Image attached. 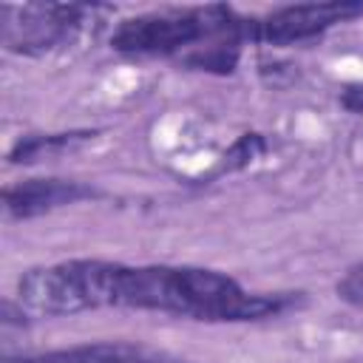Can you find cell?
Returning <instances> with one entry per match:
<instances>
[{
    "label": "cell",
    "instance_id": "3957f363",
    "mask_svg": "<svg viewBox=\"0 0 363 363\" xmlns=\"http://www.w3.org/2000/svg\"><path fill=\"white\" fill-rule=\"evenodd\" d=\"M102 6L88 3H26L3 6L0 43L9 54L45 57L77 40L88 20H94Z\"/></svg>",
    "mask_w": 363,
    "mask_h": 363
},
{
    "label": "cell",
    "instance_id": "277c9868",
    "mask_svg": "<svg viewBox=\"0 0 363 363\" xmlns=\"http://www.w3.org/2000/svg\"><path fill=\"white\" fill-rule=\"evenodd\" d=\"M357 17H363V3H349V0L281 6L264 17H252L250 40L275 48L301 45L323 37L337 23H352Z\"/></svg>",
    "mask_w": 363,
    "mask_h": 363
},
{
    "label": "cell",
    "instance_id": "5b68a950",
    "mask_svg": "<svg viewBox=\"0 0 363 363\" xmlns=\"http://www.w3.org/2000/svg\"><path fill=\"white\" fill-rule=\"evenodd\" d=\"M105 193L96 184L79 182V179H23L9 187H3V213L11 221H31L45 213H54L68 204L79 201H94L102 199Z\"/></svg>",
    "mask_w": 363,
    "mask_h": 363
},
{
    "label": "cell",
    "instance_id": "7a4b0ae2",
    "mask_svg": "<svg viewBox=\"0 0 363 363\" xmlns=\"http://www.w3.org/2000/svg\"><path fill=\"white\" fill-rule=\"evenodd\" d=\"M252 17L227 3L162 9L122 20L111 34V48L125 57H167L182 68L227 77L238 68L250 40Z\"/></svg>",
    "mask_w": 363,
    "mask_h": 363
},
{
    "label": "cell",
    "instance_id": "6da1fadb",
    "mask_svg": "<svg viewBox=\"0 0 363 363\" xmlns=\"http://www.w3.org/2000/svg\"><path fill=\"white\" fill-rule=\"evenodd\" d=\"M17 303L34 318H65L91 309H142L201 323L281 318L303 303L301 292H250L233 275L207 267L68 258L31 267L17 281Z\"/></svg>",
    "mask_w": 363,
    "mask_h": 363
},
{
    "label": "cell",
    "instance_id": "52a82bcc",
    "mask_svg": "<svg viewBox=\"0 0 363 363\" xmlns=\"http://www.w3.org/2000/svg\"><path fill=\"white\" fill-rule=\"evenodd\" d=\"M94 136H99V130H88V128L57 130V133H26L11 145V150L6 153V162L9 164H37L43 159H54V156L82 147Z\"/></svg>",
    "mask_w": 363,
    "mask_h": 363
},
{
    "label": "cell",
    "instance_id": "8992f818",
    "mask_svg": "<svg viewBox=\"0 0 363 363\" xmlns=\"http://www.w3.org/2000/svg\"><path fill=\"white\" fill-rule=\"evenodd\" d=\"M0 363H196V360L136 340H94V343L31 352V354H3Z\"/></svg>",
    "mask_w": 363,
    "mask_h": 363
},
{
    "label": "cell",
    "instance_id": "9c48e42d",
    "mask_svg": "<svg viewBox=\"0 0 363 363\" xmlns=\"http://www.w3.org/2000/svg\"><path fill=\"white\" fill-rule=\"evenodd\" d=\"M335 292L343 303L354 306V309H363V261L352 264L335 284Z\"/></svg>",
    "mask_w": 363,
    "mask_h": 363
},
{
    "label": "cell",
    "instance_id": "ba28073f",
    "mask_svg": "<svg viewBox=\"0 0 363 363\" xmlns=\"http://www.w3.org/2000/svg\"><path fill=\"white\" fill-rule=\"evenodd\" d=\"M264 153H267V139H264L261 133H241V136L230 145V150L221 156V162H218V167H216V176H218V173L241 170V167H247L250 162H255V159L264 156Z\"/></svg>",
    "mask_w": 363,
    "mask_h": 363
},
{
    "label": "cell",
    "instance_id": "30bf717a",
    "mask_svg": "<svg viewBox=\"0 0 363 363\" xmlns=\"http://www.w3.org/2000/svg\"><path fill=\"white\" fill-rule=\"evenodd\" d=\"M340 108L354 113V116H363V82H346L340 88Z\"/></svg>",
    "mask_w": 363,
    "mask_h": 363
}]
</instances>
